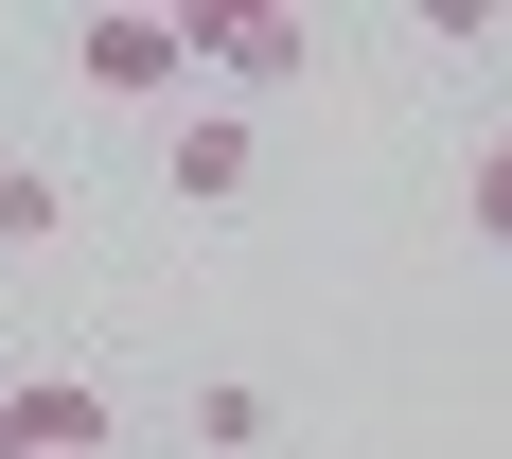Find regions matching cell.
Instances as JSON below:
<instances>
[{
    "instance_id": "cell-1",
    "label": "cell",
    "mask_w": 512,
    "mask_h": 459,
    "mask_svg": "<svg viewBox=\"0 0 512 459\" xmlns=\"http://www.w3.org/2000/svg\"><path fill=\"white\" fill-rule=\"evenodd\" d=\"M177 53L230 89H283V71H318V18L301 0H177Z\"/></svg>"
},
{
    "instance_id": "cell-2",
    "label": "cell",
    "mask_w": 512,
    "mask_h": 459,
    "mask_svg": "<svg viewBox=\"0 0 512 459\" xmlns=\"http://www.w3.org/2000/svg\"><path fill=\"white\" fill-rule=\"evenodd\" d=\"M71 71H89L106 106H177V71H195V53H177V18L106 0V18H71Z\"/></svg>"
},
{
    "instance_id": "cell-3",
    "label": "cell",
    "mask_w": 512,
    "mask_h": 459,
    "mask_svg": "<svg viewBox=\"0 0 512 459\" xmlns=\"http://www.w3.org/2000/svg\"><path fill=\"white\" fill-rule=\"evenodd\" d=\"M0 407H18V442H36V459H106V424H124V407L89 389V371H18Z\"/></svg>"
},
{
    "instance_id": "cell-4",
    "label": "cell",
    "mask_w": 512,
    "mask_h": 459,
    "mask_svg": "<svg viewBox=\"0 0 512 459\" xmlns=\"http://www.w3.org/2000/svg\"><path fill=\"white\" fill-rule=\"evenodd\" d=\"M265 177V124H230V106H195V124H177V212H230Z\"/></svg>"
},
{
    "instance_id": "cell-5",
    "label": "cell",
    "mask_w": 512,
    "mask_h": 459,
    "mask_svg": "<svg viewBox=\"0 0 512 459\" xmlns=\"http://www.w3.org/2000/svg\"><path fill=\"white\" fill-rule=\"evenodd\" d=\"M177 424H195V459H265V442H283V389H248V371H212V389H195Z\"/></svg>"
},
{
    "instance_id": "cell-6",
    "label": "cell",
    "mask_w": 512,
    "mask_h": 459,
    "mask_svg": "<svg viewBox=\"0 0 512 459\" xmlns=\"http://www.w3.org/2000/svg\"><path fill=\"white\" fill-rule=\"evenodd\" d=\"M53 230H71V177L53 159H0V248H53Z\"/></svg>"
},
{
    "instance_id": "cell-7",
    "label": "cell",
    "mask_w": 512,
    "mask_h": 459,
    "mask_svg": "<svg viewBox=\"0 0 512 459\" xmlns=\"http://www.w3.org/2000/svg\"><path fill=\"white\" fill-rule=\"evenodd\" d=\"M460 230H477V248H512V124L460 159Z\"/></svg>"
},
{
    "instance_id": "cell-8",
    "label": "cell",
    "mask_w": 512,
    "mask_h": 459,
    "mask_svg": "<svg viewBox=\"0 0 512 459\" xmlns=\"http://www.w3.org/2000/svg\"><path fill=\"white\" fill-rule=\"evenodd\" d=\"M407 36H424V53H495L512 18H495V0H407Z\"/></svg>"
},
{
    "instance_id": "cell-9",
    "label": "cell",
    "mask_w": 512,
    "mask_h": 459,
    "mask_svg": "<svg viewBox=\"0 0 512 459\" xmlns=\"http://www.w3.org/2000/svg\"><path fill=\"white\" fill-rule=\"evenodd\" d=\"M0 459H36V442H18V407H0Z\"/></svg>"
}]
</instances>
